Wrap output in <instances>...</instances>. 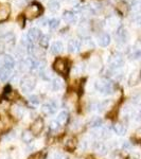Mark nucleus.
<instances>
[{
	"instance_id": "54",
	"label": "nucleus",
	"mask_w": 141,
	"mask_h": 159,
	"mask_svg": "<svg viewBox=\"0 0 141 159\" xmlns=\"http://www.w3.org/2000/svg\"><path fill=\"white\" fill-rule=\"evenodd\" d=\"M42 1H45V0H42Z\"/></svg>"
},
{
	"instance_id": "49",
	"label": "nucleus",
	"mask_w": 141,
	"mask_h": 159,
	"mask_svg": "<svg viewBox=\"0 0 141 159\" xmlns=\"http://www.w3.org/2000/svg\"><path fill=\"white\" fill-rule=\"evenodd\" d=\"M0 159H11L10 155H7V153H2L0 154Z\"/></svg>"
},
{
	"instance_id": "40",
	"label": "nucleus",
	"mask_w": 141,
	"mask_h": 159,
	"mask_svg": "<svg viewBox=\"0 0 141 159\" xmlns=\"http://www.w3.org/2000/svg\"><path fill=\"white\" fill-rule=\"evenodd\" d=\"M15 54H16V56H18V57H24L25 56V48L18 47L16 49V51H15Z\"/></svg>"
},
{
	"instance_id": "51",
	"label": "nucleus",
	"mask_w": 141,
	"mask_h": 159,
	"mask_svg": "<svg viewBox=\"0 0 141 159\" xmlns=\"http://www.w3.org/2000/svg\"><path fill=\"white\" fill-rule=\"evenodd\" d=\"M136 137H137L138 139H141V129L137 130V133H136Z\"/></svg>"
},
{
	"instance_id": "16",
	"label": "nucleus",
	"mask_w": 141,
	"mask_h": 159,
	"mask_svg": "<svg viewBox=\"0 0 141 159\" xmlns=\"http://www.w3.org/2000/svg\"><path fill=\"white\" fill-rule=\"evenodd\" d=\"M11 73H12V69L6 67V66H2L0 67V80L1 81H7V80L10 79L11 76Z\"/></svg>"
},
{
	"instance_id": "21",
	"label": "nucleus",
	"mask_w": 141,
	"mask_h": 159,
	"mask_svg": "<svg viewBox=\"0 0 141 159\" xmlns=\"http://www.w3.org/2000/svg\"><path fill=\"white\" fill-rule=\"evenodd\" d=\"M10 120L7 117L0 118V133H4L10 129Z\"/></svg>"
},
{
	"instance_id": "26",
	"label": "nucleus",
	"mask_w": 141,
	"mask_h": 159,
	"mask_svg": "<svg viewBox=\"0 0 141 159\" xmlns=\"http://www.w3.org/2000/svg\"><path fill=\"white\" fill-rule=\"evenodd\" d=\"M60 2L57 0H50L48 2V7H49L51 12H57L60 10Z\"/></svg>"
},
{
	"instance_id": "6",
	"label": "nucleus",
	"mask_w": 141,
	"mask_h": 159,
	"mask_svg": "<svg viewBox=\"0 0 141 159\" xmlns=\"http://www.w3.org/2000/svg\"><path fill=\"white\" fill-rule=\"evenodd\" d=\"M53 68L56 72L61 74H65L67 72V61L64 58H56L54 64H53Z\"/></svg>"
},
{
	"instance_id": "11",
	"label": "nucleus",
	"mask_w": 141,
	"mask_h": 159,
	"mask_svg": "<svg viewBox=\"0 0 141 159\" xmlns=\"http://www.w3.org/2000/svg\"><path fill=\"white\" fill-rule=\"evenodd\" d=\"M40 35L42 34H40L39 30L36 29V28H32V29H30L29 32H28L27 37L31 43H34V42H36V40L40 39V37H42Z\"/></svg>"
},
{
	"instance_id": "15",
	"label": "nucleus",
	"mask_w": 141,
	"mask_h": 159,
	"mask_svg": "<svg viewBox=\"0 0 141 159\" xmlns=\"http://www.w3.org/2000/svg\"><path fill=\"white\" fill-rule=\"evenodd\" d=\"M116 38H117V42L122 43H125V40H126V38H127V31L123 27H120L117 31Z\"/></svg>"
},
{
	"instance_id": "48",
	"label": "nucleus",
	"mask_w": 141,
	"mask_h": 159,
	"mask_svg": "<svg viewBox=\"0 0 141 159\" xmlns=\"http://www.w3.org/2000/svg\"><path fill=\"white\" fill-rule=\"evenodd\" d=\"M53 159H65V157H64L63 154L61 153H56L54 155V157H53Z\"/></svg>"
},
{
	"instance_id": "30",
	"label": "nucleus",
	"mask_w": 141,
	"mask_h": 159,
	"mask_svg": "<svg viewBox=\"0 0 141 159\" xmlns=\"http://www.w3.org/2000/svg\"><path fill=\"white\" fill-rule=\"evenodd\" d=\"M66 148H68V150H74L76 147V140L74 139V138H68L67 140H66V143H65Z\"/></svg>"
},
{
	"instance_id": "42",
	"label": "nucleus",
	"mask_w": 141,
	"mask_h": 159,
	"mask_svg": "<svg viewBox=\"0 0 141 159\" xmlns=\"http://www.w3.org/2000/svg\"><path fill=\"white\" fill-rule=\"evenodd\" d=\"M60 126H61V124L57 121H52L50 123V129L51 130H57Z\"/></svg>"
},
{
	"instance_id": "14",
	"label": "nucleus",
	"mask_w": 141,
	"mask_h": 159,
	"mask_svg": "<svg viewBox=\"0 0 141 159\" xmlns=\"http://www.w3.org/2000/svg\"><path fill=\"white\" fill-rule=\"evenodd\" d=\"M80 46H81V43L76 39H70L68 42V51L71 53H75L80 50Z\"/></svg>"
},
{
	"instance_id": "53",
	"label": "nucleus",
	"mask_w": 141,
	"mask_h": 159,
	"mask_svg": "<svg viewBox=\"0 0 141 159\" xmlns=\"http://www.w3.org/2000/svg\"><path fill=\"white\" fill-rule=\"evenodd\" d=\"M71 159H79V158H71Z\"/></svg>"
},
{
	"instance_id": "47",
	"label": "nucleus",
	"mask_w": 141,
	"mask_h": 159,
	"mask_svg": "<svg viewBox=\"0 0 141 159\" xmlns=\"http://www.w3.org/2000/svg\"><path fill=\"white\" fill-rule=\"evenodd\" d=\"M126 7V4L125 3H123V2H121V3H119V9L121 10L122 12H125L127 10V7Z\"/></svg>"
},
{
	"instance_id": "8",
	"label": "nucleus",
	"mask_w": 141,
	"mask_h": 159,
	"mask_svg": "<svg viewBox=\"0 0 141 159\" xmlns=\"http://www.w3.org/2000/svg\"><path fill=\"white\" fill-rule=\"evenodd\" d=\"M140 80H141V70L136 69V70H134L132 73H130V79H129V85L130 86L137 85V84L140 82Z\"/></svg>"
},
{
	"instance_id": "17",
	"label": "nucleus",
	"mask_w": 141,
	"mask_h": 159,
	"mask_svg": "<svg viewBox=\"0 0 141 159\" xmlns=\"http://www.w3.org/2000/svg\"><path fill=\"white\" fill-rule=\"evenodd\" d=\"M92 48H93V42L91 40V38H89V37L83 38V40H82V43H81V46H80V49L87 51V50H91Z\"/></svg>"
},
{
	"instance_id": "3",
	"label": "nucleus",
	"mask_w": 141,
	"mask_h": 159,
	"mask_svg": "<svg viewBox=\"0 0 141 159\" xmlns=\"http://www.w3.org/2000/svg\"><path fill=\"white\" fill-rule=\"evenodd\" d=\"M35 85H36V80L32 75H27L20 82V87L21 90L24 92H30L34 89Z\"/></svg>"
},
{
	"instance_id": "34",
	"label": "nucleus",
	"mask_w": 141,
	"mask_h": 159,
	"mask_svg": "<svg viewBox=\"0 0 141 159\" xmlns=\"http://www.w3.org/2000/svg\"><path fill=\"white\" fill-rule=\"evenodd\" d=\"M100 132H101L102 139H107V138L111 136V129L107 126H104V127H102V129H100Z\"/></svg>"
},
{
	"instance_id": "1",
	"label": "nucleus",
	"mask_w": 141,
	"mask_h": 159,
	"mask_svg": "<svg viewBox=\"0 0 141 159\" xmlns=\"http://www.w3.org/2000/svg\"><path fill=\"white\" fill-rule=\"evenodd\" d=\"M96 88L97 90L100 91L101 93H105V94H108V93H111L112 92V83L109 81L108 79H100L97 81L96 83Z\"/></svg>"
},
{
	"instance_id": "45",
	"label": "nucleus",
	"mask_w": 141,
	"mask_h": 159,
	"mask_svg": "<svg viewBox=\"0 0 141 159\" xmlns=\"http://www.w3.org/2000/svg\"><path fill=\"white\" fill-rule=\"evenodd\" d=\"M48 22H49V21H48V20L46 19V18H42V19H39V20H38V22H37V24L39 25H42V27H45V25H47Z\"/></svg>"
},
{
	"instance_id": "46",
	"label": "nucleus",
	"mask_w": 141,
	"mask_h": 159,
	"mask_svg": "<svg viewBox=\"0 0 141 159\" xmlns=\"http://www.w3.org/2000/svg\"><path fill=\"white\" fill-rule=\"evenodd\" d=\"M43 158V156H42V154L40 153H36V154H34V155H32L29 159H42Z\"/></svg>"
},
{
	"instance_id": "38",
	"label": "nucleus",
	"mask_w": 141,
	"mask_h": 159,
	"mask_svg": "<svg viewBox=\"0 0 141 159\" xmlns=\"http://www.w3.org/2000/svg\"><path fill=\"white\" fill-rule=\"evenodd\" d=\"M48 25H49L50 29H55V28H57L58 25H60V20L56 19V18H52V19L49 20Z\"/></svg>"
},
{
	"instance_id": "20",
	"label": "nucleus",
	"mask_w": 141,
	"mask_h": 159,
	"mask_svg": "<svg viewBox=\"0 0 141 159\" xmlns=\"http://www.w3.org/2000/svg\"><path fill=\"white\" fill-rule=\"evenodd\" d=\"M29 48H30V53L33 55V57L42 58V57H43V55H45V51H43V49H40V48H37V47H31V46Z\"/></svg>"
},
{
	"instance_id": "9",
	"label": "nucleus",
	"mask_w": 141,
	"mask_h": 159,
	"mask_svg": "<svg viewBox=\"0 0 141 159\" xmlns=\"http://www.w3.org/2000/svg\"><path fill=\"white\" fill-rule=\"evenodd\" d=\"M43 129V121L40 118H38V119H36L33 122L32 126H31V132H32L33 135H39L42 133Z\"/></svg>"
},
{
	"instance_id": "27",
	"label": "nucleus",
	"mask_w": 141,
	"mask_h": 159,
	"mask_svg": "<svg viewBox=\"0 0 141 159\" xmlns=\"http://www.w3.org/2000/svg\"><path fill=\"white\" fill-rule=\"evenodd\" d=\"M56 121L60 124H65L68 121V112L67 111H61L58 114L57 118H56Z\"/></svg>"
},
{
	"instance_id": "39",
	"label": "nucleus",
	"mask_w": 141,
	"mask_h": 159,
	"mask_svg": "<svg viewBox=\"0 0 141 159\" xmlns=\"http://www.w3.org/2000/svg\"><path fill=\"white\" fill-rule=\"evenodd\" d=\"M29 102L31 103V105H33V106H36V105L39 104V99H38L37 96H31L29 98Z\"/></svg>"
},
{
	"instance_id": "50",
	"label": "nucleus",
	"mask_w": 141,
	"mask_h": 159,
	"mask_svg": "<svg viewBox=\"0 0 141 159\" xmlns=\"http://www.w3.org/2000/svg\"><path fill=\"white\" fill-rule=\"evenodd\" d=\"M130 148H132V144H130V142H125L124 144H123V148H124V150H130Z\"/></svg>"
},
{
	"instance_id": "37",
	"label": "nucleus",
	"mask_w": 141,
	"mask_h": 159,
	"mask_svg": "<svg viewBox=\"0 0 141 159\" xmlns=\"http://www.w3.org/2000/svg\"><path fill=\"white\" fill-rule=\"evenodd\" d=\"M123 115H124L125 117H132L133 115H134V109L127 105V106H125L124 109H123Z\"/></svg>"
},
{
	"instance_id": "7",
	"label": "nucleus",
	"mask_w": 141,
	"mask_h": 159,
	"mask_svg": "<svg viewBox=\"0 0 141 159\" xmlns=\"http://www.w3.org/2000/svg\"><path fill=\"white\" fill-rule=\"evenodd\" d=\"M10 13H11V7L9 4L2 3L0 4V22H3L9 18Z\"/></svg>"
},
{
	"instance_id": "43",
	"label": "nucleus",
	"mask_w": 141,
	"mask_h": 159,
	"mask_svg": "<svg viewBox=\"0 0 141 159\" xmlns=\"http://www.w3.org/2000/svg\"><path fill=\"white\" fill-rule=\"evenodd\" d=\"M133 20H134L136 25H141V13H137Z\"/></svg>"
},
{
	"instance_id": "32",
	"label": "nucleus",
	"mask_w": 141,
	"mask_h": 159,
	"mask_svg": "<svg viewBox=\"0 0 141 159\" xmlns=\"http://www.w3.org/2000/svg\"><path fill=\"white\" fill-rule=\"evenodd\" d=\"M90 10H91V12L92 13H99L100 11L102 10V6H101V3L100 2H97V1H93V2H91L90 3Z\"/></svg>"
},
{
	"instance_id": "10",
	"label": "nucleus",
	"mask_w": 141,
	"mask_h": 159,
	"mask_svg": "<svg viewBox=\"0 0 141 159\" xmlns=\"http://www.w3.org/2000/svg\"><path fill=\"white\" fill-rule=\"evenodd\" d=\"M10 111H11L12 117H14L15 119H17V120L21 119L22 116H24V108L17 104L12 105L11 110H10Z\"/></svg>"
},
{
	"instance_id": "25",
	"label": "nucleus",
	"mask_w": 141,
	"mask_h": 159,
	"mask_svg": "<svg viewBox=\"0 0 141 159\" xmlns=\"http://www.w3.org/2000/svg\"><path fill=\"white\" fill-rule=\"evenodd\" d=\"M3 64H4V66H6V67L12 69L13 67H14V65H15V61H14V58H13L12 56L4 55V57H3Z\"/></svg>"
},
{
	"instance_id": "52",
	"label": "nucleus",
	"mask_w": 141,
	"mask_h": 159,
	"mask_svg": "<svg viewBox=\"0 0 141 159\" xmlns=\"http://www.w3.org/2000/svg\"><path fill=\"white\" fill-rule=\"evenodd\" d=\"M139 117L141 118V105H140V108H139Z\"/></svg>"
},
{
	"instance_id": "36",
	"label": "nucleus",
	"mask_w": 141,
	"mask_h": 159,
	"mask_svg": "<svg viewBox=\"0 0 141 159\" xmlns=\"http://www.w3.org/2000/svg\"><path fill=\"white\" fill-rule=\"evenodd\" d=\"M49 42H50V37L48 36V35H43V36L40 37V39H39L40 46L43 47V48L48 47V45H49Z\"/></svg>"
},
{
	"instance_id": "13",
	"label": "nucleus",
	"mask_w": 141,
	"mask_h": 159,
	"mask_svg": "<svg viewBox=\"0 0 141 159\" xmlns=\"http://www.w3.org/2000/svg\"><path fill=\"white\" fill-rule=\"evenodd\" d=\"M43 111L47 115H52L56 111V104L54 102H48L43 105Z\"/></svg>"
},
{
	"instance_id": "31",
	"label": "nucleus",
	"mask_w": 141,
	"mask_h": 159,
	"mask_svg": "<svg viewBox=\"0 0 141 159\" xmlns=\"http://www.w3.org/2000/svg\"><path fill=\"white\" fill-rule=\"evenodd\" d=\"M1 39L7 43H14L15 36L13 33H7L6 35H3V36L1 37Z\"/></svg>"
},
{
	"instance_id": "5",
	"label": "nucleus",
	"mask_w": 141,
	"mask_h": 159,
	"mask_svg": "<svg viewBox=\"0 0 141 159\" xmlns=\"http://www.w3.org/2000/svg\"><path fill=\"white\" fill-rule=\"evenodd\" d=\"M90 30H91V25L89 24L87 20H84L82 21L78 27V34L80 35L81 37L85 38L88 36V34L90 33Z\"/></svg>"
},
{
	"instance_id": "12",
	"label": "nucleus",
	"mask_w": 141,
	"mask_h": 159,
	"mask_svg": "<svg viewBox=\"0 0 141 159\" xmlns=\"http://www.w3.org/2000/svg\"><path fill=\"white\" fill-rule=\"evenodd\" d=\"M97 39H98V43L101 47H107V46L109 45V43H111V36H109L107 33H104V32L100 33Z\"/></svg>"
},
{
	"instance_id": "35",
	"label": "nucleus",
	"mask_w": 141,
	"mask_h": 159,
	"mask_svg": "<svg viewBox=\"0 0 141 159\" xmlns=\"http://www.w3.org/2000/svg\"><path fill=\"white\" fill-rule=\"evenodd\" d=\"M40 75L45 80H49L51 78V71L45 66V67L42 68V70H40Z\"/></svg>"
},
{
	"instance_id": "18",
	"label": "nucleus",
	"mask_w": 141,
	"mask_h": 159,
	"mask_svg": "<svg viewBox=\"0 0 141 159\" xmlns=\"http://www.w3.org/2000/svg\"><path fill=\"white\" fill-rule=\"evenodd\" d=\"M63 49H64L63 43H61V42H55V43H52V46H51L50 51H51L52 54L57 55V54H60V53L63 52Z\"/></svg>"
},
{
	"instance_id": "22",
	"label": "nucleus",
	"mask_w": 141,
	"mask_h": 159,
	"mask_svg": "<svg viewBox=\"0 0 141 159\" xmlns=\"http://www.w3.org/2000/svg\"><path fill=\"white\" fill-rule=\"evenodd\" d=\"M51 85H52V89H53V90L58 91V90H61V89L64 87V81L61 79H60V78H55V79H53Z\"/></svg>"
},
{
	"instance_id": "23",
	"label": "nucleus",
	"mask_w": 141,
	"mask_h": 159,
	"mask_svg": "<svg viewBox=\"0 0 141 159\" xmlns=\"http://www.w3.org/2000/svg\"><path fill=\"white\" fill-rule=\"evenodd\" d=\"M63 18L67 24H72V22H74V20H75V15L70 11H66L63 14Z\"/></svg>"
},
{
	"instance_id": "24",
	"label": "nucleus",
	"mask_w": 141,
	"mask_h": 159,
	"mask_svg": "<svg viewBox=\"0 0 141 159\" xmlns=\"http://www.w3.org/2000/svg\"><path fill=\"white\" fill-rule=\"evenodd\" d=\"M114 130L117 135L122 136L126 133V127H125V125H123L122 123H116V124L114 125Z\"/></svg>"
},
{
	"instance_id": "33",
	"label": "nucleus",
	"mask_w": 141,
	"mask_h": 159,
	"mask_svg": "<svg viewBox=\"0 0 141 159\" xmlns=\"http://www.w3.org/2000/svg\"><path fill=\"white\" fill-rule=\"evenodd\" d=\"M132 10L136 13V14L141 12V0H133Z\"/></svg>"
},
{
	"instance_id": "44",
	"label": "nucleus",
	"mask_w": 141,
	"mask_h": 159,
	"mask_svg": "<svg viewBox=\"0 0 141 159\" xmlns=\"http://www.w3.org/2000/svg\"><path fill=\"white\" fill-rule=\"evenodd\" d=\"M87 148H88V142H87L86 140H82L80 143V148L83 151V150H86Z\"/></svg>"
},
{
	"instance_id": "19",
	"label": "nucleus",
	"mask_w": 141,
	"mask_h": 159,
	"mask_svg": "<svg viewBox=\"0 0 141 159\" xmlns=\"http://www.w3.org/2000/svg\"><path fill=\"white\" fill-rule=\"evenodd\" d=\"M93 148L97 153L100 154V155H105V154L107 153V148L103 142H94Z\"/></svg>"
},
{
	"instance_id": "4",
	"label": "nucleus",
	"mask_w": 141,
	"mask_h": 159,
	"mask_svg": "<svg viewBox=\"0 0 141 159\" xmlns=\"http://www.w3.org/2000/svg\"><path fill=\"white\" fill-rule=\"evenodd\" d=\"M124 64V58L120 53H114L111 55V57L108 58V65L111 69L112 70H116V69L121 68Z\"/></svg>"
},
{
	"instance_id": "29",
	"label": "nucleus",
	"mask_w": 141,
	"mask_h": 159,
	"mask_svg": "<svg viewBox=\"0 0 141 159\" xmlns=\"http://www.w3.org/2000/svg\"><path fill=\"white\" fill-rule=\"evenodd\" d=\"M107 24H108V27L111 29H117L118 25H119V20H118L117 17H111L107 20Z\"/></svg>"
},
{
	"instance_id": "41",
	"label": "nucleus",
	"mask_w": 141,
	"mask_h": 159,
	"mask_svg": "<svg viewBox=\"0 0 141 159\" xmlns=\"http://www.w3.org/2000/svg\"><path fill=\"white\" fill-rule=\"evenodd\" d=\"M90 124L92 127H99V126H101V124H102V120L100 119V118H96L93 121H91Z\"/></svg>"
},
{
	"instance_id": "2",
	"label": "nucleus",
	"mask_w": 141,
	"mask_h": 159,
	"mask_svg": "<svg viewBox=\"0 0 141 159\" xmlns=\"http://www.w3.org/2000/svg\"><path fill=\"white\" fill-rule=\"evenodd\" d=\"M42 11H43V9L39 6H38V4L33 3V4H31V6H28L25 9L24 16L27 17L28 19L36 18L37 16H39V15H40Z\"/></svg>"
},
{
	"instance_id": "28",
	"label": "nucleus",
	"mask_w": 141,
	"mask_h": 159,
	"mask_svg": "<svg viewBox=\"0 0 141 159\" xmlns=\"http://www.w3.org/2000/svg\"><path fill=\"white\" fill-rule=\"evenodd\" d=\"M33 137H34V135L32 134V132H31V130H25V132L22 133V140H24L25 143L32 142Z\"/></svg>"
}]
</instances>
